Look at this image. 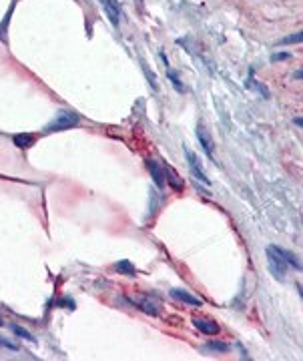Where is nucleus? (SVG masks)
I'll list each match as a JSON object with an SVG mask.
<instances>
[{
  "label": "nucleus",
  "mask_w": 303,
  "mask_h": 361,
  "mask_svg": "<svg viewBox=\"0 0 303 361\" xmlns=\"http://www.w3.org/2000/svg\"><path fill=\"white\" fill-rule=\"evenodd\" d=\"M81 122L79 113L75 111H60L54 119L46 124V133H56V130H69V128H75L77 124Z\"/></svg>",
  "instance_id": "1"
},
{
  "label": "nucleus",
  "mask_w": 303,
  "mask_h": 361,
  "mask_svg": "<svg viewBox=\"0 0 303 361\" xmlns=\"http://www.w3.org/2000/svg\"><path fill=\"white\" fill-rule=\"evenodd\" d=\"M267 263H269V271H271V275H273L275 279H285L289 265H287V261L275 251L273 245L267 247Z\"/></svg>",
  "instance_id": "2"
},
{
  "label": "nucleus",
  "mask_w": 303,
  "mask_h": 361,
  "mask_svg": "<svg viewBox=\"0 0 303 361\" xmlns=\"http://www.w3.org/2000/svg\"><path fill=\"white\" fill-rule=\"evenodd\" d=\"M185 155H187V159H189V167H191V171H193L195 179H199V181H203V183H207V185H209V179H207V175H205V171H203L201 162H199V159H197V155H195L189 147H185Z\"/></svg>",
  "instance_id": "3"
},
{
  "label": "nucleus",
  "mask_w": 303,
  "mask_h": 361,
  "mask_svg": "<svg viewBox=\"0 0 303 361\" xmlns=\"http://www.w3.org/2000/svg\"><path fill=\"white\" fill-rule=\"evenodd\" d=\"M197 139H199V143H201V147H203V151L207 153V157L209 159H213V139H211V135H209V130L203 126V124H199L197 126Z\"/></svg>",
  "instance_id": "4"
},
{
  "label": "nucleus",
  "mask_w": 303,
  "mask_h": 361,
  "mask_svg": "<svg viewBox=\"0 0 303 361\" xmlns=\"http://www.w3.org/2000/svg\"><path fill=\"white\" fill-rule=\"evenodd\" d=\"M193 325H195L201 333H205V335H217V333H219L217 321L207 319V317H195V319H193Z\"/></svg>",
  "instance_id": "5"
},
{
  "label": "nucleus",
  "mask_w": 303,
  "mask_h": 361,
  "mask_svg": "<svg viewBox=\"0 0 303 361\" xmlns=\"http://www.w3.org/2000/svg\"><path fill=\"white\" fill-rule=\"evenodd\" d=\"M171 297L177 299V301H181V303L191 305V307H201V305H203L201 299H197L195 295H191V293H187V291H183V289H171Z\"/></svg>",
  "instance_id": "6"
},
{
  "label": "nucleus",
  "mask_w": 303,
  "mask_h": 361,
  "mask_svg": "<svg viewBox=\"0 0 303 361\" xmlns=\"http://www.w3.org/2000/svg\"><path fill=\"white\" fill-rule=\"evenodd\" d=\"M100 4H103V8H105V12H107L109 20H111V22H113L115 26H119V16H121V8H119L117 0H100Z\"/></svg>",
  "instance_id": "7"
},
{
  "label": "nucleus",
  "mask_w": 303,
  "mask_h": 361,
  "mask_svg": "<svg viewBox=\"0 0 303 361\" xmlns=\"http://www.w3.org/2000/svg\"><path fill=\"white\" fill-rule=\"evenodd\" d=\"M147 167H149V171H151V175H153L155 185H157L159 189H163V187H165V173H163V169L159 167V162L153 159H149L147 160Z\"/></svg>",
  "instance_id": "8"
},
{
  "label": "nucleus",
  "mask_w": 303,
  "mask_h": 361,
  "mask_svg": "<svg viewBox=\"0 0 303 361\" xmlns=\"http://www.w3.org/2000/svg\"><path fill=\"white\" fill-rule=\"evenodd\" d=\"M134 307H139L141 311H145L147 315H159V305L155 301H151L149 297H141V299H134L132 301Z\"/></svg>",
  "instance_id": "9"
},
{
  "label": "nucleus",
  "mask_w": 303,
  "mask_h": 361,
  "mask_svg": "<svg viewBox=\"0 0 303 361\" xmlns=\"http://www.w3.org/2000/svg\"><path fill=\"white\" fill-rule=\"evenodd\" d=\"M273 247H275V251H277V253H279L285 261H287V265H289V267H293V269H303L301 261H299V259H297L291 251H287V249H283V247H277V245H273Z\"/></svg>",
  "instance_id": "10"
},
{
  "label": "nucleus",
  "mask_w": 303,
  "mask_h": 361,
  "mask_svg": "<svg viewBox=\"0 0 303 361\" xmlns=\"http://www.w3.org/2000/svg\"><path fill=\"white\" fill-rule=\"evenodd\" d=\"M12 143H14L18 149H28V147L35 145V137L28 135V133H18V135L12 137Z\"/></svg>",
  "instance_id": "11"
},
{
  "label": "nucleus",
  "mask_w": 303,
  "mask_h": 361,
  "mask_svg": "<svg viewBox=\"0 0 303 361\" xmlns=\"http://www.w3.org/2000/svg\"><path fill=\"white\" fill-rule=\"evenodd\" d=\"M205 349H207V351H217V353H227L231 347H229L227 343H223V341H209V343L205 345Z\"/></svg>",
  "instance_id": "12"
},
{
  "label": "nucleus",
  "mask_w": 303,
  "mask_h": 361,
  "mask_svg": "<svg viewBox=\"0 0 303 361\" xmlns=\"http://www.w3.org/2000/svg\"><path fill=\"white\" fill-rule=\"evenodd\" d=\"M12 331H14V333H16L18 337H22V339H26V341H32V343L37 341V339H35V337H32V335H30V333H28L26 329H22V327H18V325H12Z\"/></svg>",
  "instance_id": "13"
},
{
  "label": "nucleus",
  "mask_w": 303,
  "mask_h": 361,
  "mask_svg": "<svg viewBox=\"0 0 303 361\" xmlns=\"http://www.w3.org/2000/svg\"><path fill=\"white\" fill-rule=\"evenodd\" d=\"M293 42H303V32H295V35H289V37H285V39L279 40V44H293Z\"/></svg>",
  "instance_id": "14"
},
{
  "label": "nucleus",
  "mask_w": 303,
  "mask_h": 361,
  "mask_svg": "<svg viewBox=\"0 0 303 361\" xmlns=\"http://www.w3.org/2000/svg\"><path fill=\"white\" fill-rule=\"evenodd\" d=\"M117 271H123L125 275H134V267L130 265L129 261H121V263H117Z\"/></svg>",
  "instance_id": "15"
},
{
  "label": "nucleus",
  "mask_w": 303,
  "mask_h": 361,
  "mask_svg": "<svg viewBox=\"0 0 303 361\" xmlns=\"http://www.w3.org/2000/svg\"><path fill=\"white\" fill-rule=\"evenodd\" d=\"M167 75H169V79H171V82L175 84V88L179 90V92H183V84L179 82V77H177V73H173L171 69H167Z\"/></svg>",
  "instance_id": "16"
},
{
  "label": "nucleus",
  "mask_w": 303,
  "mask_h": 361,
  "mask_svg": "<svg viewBox=\"0 0 303 361\" xmlns=\"http://www.w3.org/2000/svg\"><path fill=\"white\" fill-rule=\"evenodd\" d=\"M287 58H289L287 52H277V54L271 56V62H279V60H287Z\"/></svg>",
  "instance_id": "17"
},
{
  "label": "nucleus",
  "mask_w": 303,
  "mask_h": 361,
  "mask_svg": "<svg viewBox=\"0 0 303 361\" xmlns=\"http://www.w3.org/2000/svg\"><path fill=\"white\" fill-rule=\"evenodd\" d=\"M0 345H2V347H6V349H12V351H18V347H16L14 343H10V341H6V339H2V337H0Z\"/></svg>",
  "instance_id": "18"
},
{
  "label": "nucleus",
  "mask_w": 303,
  "mask_h": 361,
  "mask_svg": "<svg viewBox=\"0 0 303 361\" xmlns=\"http://www.w3.org/2000/svg\"><path fill=\"white\" fill-rule=\"evenodd\" d=\"M10 12H12V10H10ZM10 12H8V14H6V18L0 22V37H2V35H4V30H6V24H8V20H10Z\"/></svg>",
  "instance_id": "19"
},
{
  "label": "nucleus",
  "mask_w": 303,
  "mask_h": 361,
  "mask_svg": "<svg viewBox=\"0 0 303 361\" xmlns=\"http://www.w3.org/2000/svg\"><path fill=\"white\" fill-rule=\"evenodd\" d=\"M293 122H295L297 126H301V128H303V119H301V117H295V119H293Z\"/></svg>",
  "instance_id": "20"
},
{
  "label": "nucleus",
  "mask_w": 303,
  "mask_h": 361,
  "mask_svg": "<svg viewBox=\"0 0 303 361\" xmlns=\"http://www.w3.org/2000/svg\"><path fill=\"white\" fill-rule=\"evenodd\" d=\"M293 79H303V71H297V73H293Z\"/></svg>",
  "instance_id": "21"
},
{
  "label": "nucleus",
  "mask_w": 303,
  "mask_h": 361,
  "mask_svg": "<svg viewBox=\"0 0 303 361\" xmlns=\"http://www.w3.org/2000/svg\"><path fill=\"white\" fill-rule=\"evenodd\" d=\"M295 289H297V293L301 295V299H303V285L301 283H297V287H295Z\"/></svg>",
  "instance_id": "22"
},
{
  "label": "nucleus",
  "mask_w": 303,
  "mask_h": 361,
  "mask_svg": "<svg viewBox=\"0 0 303 361\" xmlns=\"http://www.w3.org/2000/svg\"><path fill=\"white\" fill-rule=\"evenodd\" d=\"M0 327H2V321H0Z\"/></svg>",
  "instance_id": "23"
}]
</instances>
